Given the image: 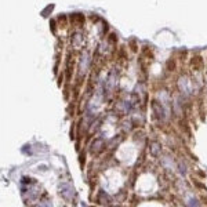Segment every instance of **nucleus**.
<instances>
[{
	"label": "nucleus",
	"mask_w": 207,
	"mask_h": 207,
	"mask_svg": "<svg viewBox=\"0 0 207 207\" xmlns=\"http://www.w3.org/2000/svg\"><path fill=\"white\" fill-rule=\"evenodd\" d=\"M69 21H71V25L72 26H83L84 25V21H86V18H84V15L81 13H73L71 17H69Z\"/></svg>",
	"instance_id": "obj_3"
},
{
	"label": "nucleus",
	"mask_w": 207,
	"mask_h": 207,
	"mask_svg": "<svg viewBox=\"0 0 207 207\" xmlns=\"http://www.w3.org/2000/svg\"><path fill=\"white\" fill-rule=\"evenodd\" d=\"M178 124H180L181 130L184 131V133L188 135V137H191V127H189L188 123L185 122V120H182V119H180V120H178Z\"/></svg>",
	"instance_id": "obj_6"
},
{
	"label": "nucleus",
	"mask_w": 207,
	"mask_h": 207,
	"mask_svg": "<svg viewBox=\"0 0 207 207\" xmlns=\"http://www.w3.org/2000/svg\"><path fill=\"white\" fill-rule=\"evenodd\" d=\"M128 44H130V49L133 53H138V46L135 44V39H131Z\"/></svg>",
	"instance_id": "obj_9"
},
{
	"label": "nucleus",
	"mask_w": 207,
	"mask_h": 207,
	"mask_svg": "<svg viewBox=\"0 0 207 207\" xmlns=\"http://www.w3.org/2000/svg\"><path fill=\"white\" fill-rule=\"evenodd\" d=\"M57 21H58L59 26H62V28H66L68 26V17L65 15V14H61V15H58Z\"/></svg>",
	"instance_id": "obj_7"
},
{
	"label": "nucleus",
	"mask_w": 207,
	"mask_h": 207,
	"mask_svg": "<svg viewBox=\"0 0 207 207\" xmlns=\"http://www.w3.org/2000/svg\"><path fill=\"white\" fill-rule=\"evenodd\" d=\"M193 184L196 185L198 188H200V189H202V191H206V186H204V185H203V184H200V182H198V181H193Z\"/></svg>",
	"instance_id": "obj_12"
},
{
	"label": "nucleus",
	"mask_w": 207,
	"mask_h": 207,
	"mask_svg": "<svg viewBox=\"0 0 207 207\" xmlns=\"http://www.w3.org/2000/svg\"><path fill=\"white\" fill-rule=\"evenodd\" d=\"M103 142H102V140L101 138H97V140H94L93 141V144H91V148H90V152L91 153H95V155H98L99 152H102L103 149Z\"/></svg>",
	"instance_id": "obj_4"
},
{
	"label": "nucleus",
	"mask_w": 207,
	"mask_h": 207,
	"mask_svg": "<svg viewBox=\"0 0 207 207\" xmlns=\"http://www.w3.org/2000/svg\"><path fill=\"white\" fill-rule=\"evenodd\" d=\"M75 126H73V128H71V140H75Z\"/></svg>",
	"instance_id": "obj_13"
},
{
	"label": "nucleus",
	"mask_w": 207,
	"mask_h": 207,
	"mask_svg": "<svg viewBox=\"0 0 207 207\" xmlns=\"http://www.w3.org/2000/svg\"><path fill=\"white\" fill-rule=\"evenodd\" d=\"M84 166H86V152H81L80 153V167L84 168Z\"/></svg>",
	"instance_id": "obj_11"
},
{
	"label": "nucleus",
	"mask_w": 207,
	"mask_h": 207,
	"mask_svg": "<svg viewBox=\"0 0 207 207\" xmlns=\"http://www.w3.org/2000/svg\"><path fill=\"white\" fill-rule=\"evenodd\" d=\"M189 65H191V69H192V71H195V72H200V71L204 69V58L200 57V55H193V57L191 58Z\"/></svg>",
	"instance_id": "obj_2"
},
{
	"label": "nucleus",
	"mask_w": 207,
	"mask_h": 207,
	"mask_svg": "<svg viewBox=\"0 0 207 207\" xmlns=\"http://www.w3.org/2000/svg\"><path fill=\"white\" fill-rule=\"evenodd\" d=\"M176 68H177L176 59L170 58L168 61H167V71H168V72H174V71H176Z\"/></svg>",
	"instance_id": "obj_8"
},
{
	"label": "nucleus",
	"mask_w": 207,
	"mask_h": 207,
	"mask_svg": "<svg viewBox=\"0 0 207 207\" xmlns=\"http://www.w3.org/2000/svg\"><path fill=\"white\" fill-rule=\"evenodd\" d=\"M151 108H152L153 119H156V120H159V122L163 120V117H164V111H163V106L160 105V102H158L156 99H152Z\"/></svg>",
	"instance_id": "obj_1"
},
{
	"label": "nucleus",
	"mask_w": 207,
	"mask_h": 207,
	"mask_svg": "<svg viewBox=\"0 0 207 207\" xmlns=\"http://www.w3.org/2000/svg\"><path fill=\"white\" fill-rule=\"evenodd\" d=\"M71 43L75 49H80L81 46H83V36H81L80 33H75L72 37H71Z\"/></svg>",
	"instance_id": "obj_5"
},
{
	"label": "nucleus",
	"mask_w": 207,
	"mask_h": 207,
	"mask_svg": "<svg viewBox=\"0 0 207 207\" xmlns=\"http://www.w3.org/2000/svg\"><path fill=\"white\" fill-rule=\"evenodd\" d=\"M108 41H109V43H112V44H115V43L117 41V35H116V33H111V35L108 36Z\"/></svg>",
	"instance_id": "obj_10"
}]
</instances>
